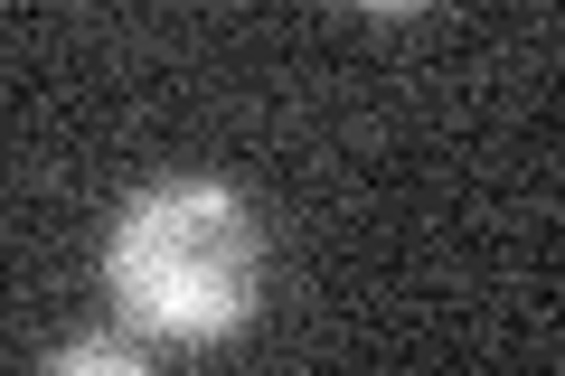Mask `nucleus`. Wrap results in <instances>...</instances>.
I'll list each match as a JSON object with an SVG mask.
<instances>
[{"label":"nucleus","mask_w":565,"mask_h":376,"mask_svg":"<svg viewBox=\"0 0 565 376\" xmlns=\"http://www.w3.org/2000/svg\"><path fill=\"white\" fill-rule=\"evenodd\" d=\"M39 376H151V367H141V348H122V339H66Z\"/></svg>","instance_id":"nucleus-2"},{"label":"nucleus","mask_w":565,"mask_h":376,"mask_svg":"<svg viewBox=\"0 0 565 376\" xmlns=\"http://www.w3.org/2000/svg\"><path fill=\"white\" fill-rule=\"evenodd\" d=\"M104 282L151 339H226L264 301V217L226 179H161L114 217Z\"/></svg>","instance_id":"nucleus-1"}]
</instances>
